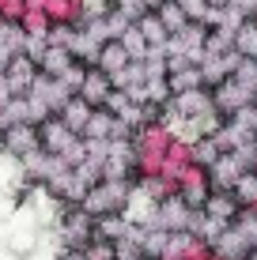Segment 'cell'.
<instances>
[{
    "label": "cell",
    "mask_w": 257,
    "mask_h": 260,
    "mask_svg": "<svg viewBox=\"0 0 257 260\" xmlns=\"http://www.w3.org/2000/svg\"><path fill=\"white\" fill-rule=\"evenodd\" d=\"M132 196H136V189H132L129 181H102V185H95V189L83 196V204H79V208L91 215L95 222L118 219V215H125V219H129Z\"/></svg>",
    "instance_id": "1"
},
{
    "label": "cell",
    "mask_w": 257,
    "mask_h": 260,
    "mask_svg": "<svg viewBox=\"0 0 257 260\" xmlns=\"http://www.w3.org/2000/svg\"><path fill=\"white\" fill-rule=\"evenodd\" d=\"M38 151H42V128H34V124H15L12 132H4V155L26 162V158L38 155Z\"/></svg>",
    "instance_id": "2"
},
{
    "label": "cell",
    "mask_w": 257,
    "mask_h": 260,
    "mask_svg": "<svg viewBox=\"0 0 257 260\" xmlns=\"http://www.w3.org/2000/svg\"><path fill=\"white\" fill-rule=\"evenodd\" d=\"M79 143V136L72 128H68L61 117H53V121H46L42 124V151L46 155H53V158H68V151H72Z\"/></svg>",
    "instance_id": "3"
},
{
    "label": "cell",
    "mask_w": 257,
    "mask_h": 260,
    "mask_svg": "<svg viewBox=\"0 0 257 260\" xmlns=\"http://www.w3.org/2000/svg\"><path fill=\"white\" fill-rule=\"evenodd\" d=\"M110 94H113L110 76H106V72H99V68H87V79H83V87H79V94H76V98H83L91 110H102Z\"/></svg>",
    "instance_id": "4"
},
{
    "label": "cell",
    "mask_w": 257,
    "mask_h": 260,
    "mask_svg": "<svg viewBox=\"0 0 257 260\" xmlns=\"http://www.w3.org/2000/svg\"><path fill=\"white\" fill-rule=\"evenodd\" d=\"M201 215H208L212 222H223V226H235V219L242 215V208H238V200H235L231 192H216Z\"/></svg>",
    "instance_id": "5"
},
{
    "label": "cell",
    "mask_w": 257,
    "mask_h": 260,
    "mask_svg": "<svg viewBox=\"0 0 257 260\" xmlns=\"http://www.w3.org/2000/svg\"><path fill=\"white\" fill-rule=\"evenodd\" d=\"M212 249H216V256H219V260H250V256H253V245H250V241H246L242 234H238L235 226L227 230V234L219 238Z\"/></svg>",
    "instance_id": "6"
},
{
    "label": "cell",
    "mask_w": 257,
    "mask_h": 260,
    "mask_svg": "<svg viewBox=\"0 0 257 260\" xmlns=\"http://www.w3.org/2000/svg\"><path fill=\"white\" fill-rule=\"evenodd\" d=\"M76 64V57H72V49H46V57H42V64H38V72L46 79H65L68 76V68Z\"/></svg>",
    "instance_id": "7"
},
{
    "label": "cell",
    "mask_w": 257,
    "mask_h": 260,
    "mask_svg": "<svg viewBox=\"0 0 257 260\" xmlns=\"http://www.w3.org/2000/svg\"><path fill=\"white\" fill-rule=\"evenodd\" d=\"M113 128H118V117L113 113H106V110H95V117H91V124L83 128V143H110L113 140Z\"/></svg>",
    "instance_id": "8"
},
{
    "label": "cell",
    "mask_w": 257,
    "mask_h": 260,
    "mask_svg": "<svg viewBox=\"0 0 257 260\" xmlns=\"http://www.w3.org/2000/svg\"><path fill=\"white\" fill-rule=\"evenodd\" d=\"M132 64V57L125 53V46H121V42H106L102 46V53H99V72H106V76H118V72H125Z\"/></svg>",
    "instance_id": "9"
},
{
    "label": "cell",
    "mask_w": 257,
    "mask_h": 260,
    "mask_svg": "<svg viewBox=\"0 0 257 260\" xmlns=\"http://www.w3.org/2000/svg\"><path fill=\"white\" fill-rule=\"evenodd\" d=\"M57 117L65 121L68 128L76 132V136H83V128H87V124H91V117H95V110H91V106L83 102V98H72V102H68L65 110L57 113Z\"/></svg>",
    "instance_id": "10"
},
{
    "label": "cell",
    "mask_w": 257,
    "mask_h": 260,
    "mask_svg": "<svg viewBox=\"0 0 257 260\" xmlns=\"http://www.w3.org/2000/svg\"><path fill=\"white\" fill-rule=\"evenodd\" d=\"M155 15L163 19V26H166V34H170V38H174V34H182L185 26H189V15H185V8H182V4H174V0H166V4L159 8Z\"/></svg>",
    "instance_id": "11"
},
{
    "label": "cell",
    "mask_w": 257,
    "mask_h": 260,
    "mask_svg": "<svg viewBox=\"0 0 257 260\" xmlns=\"http://www.w3.org/2000/svg\"><path fill=\"white\" fill-rule=\"evenodd\" d=\"M23 34H26V38H49V30H53V19H49V15L46 12H42V8H31V12H26L23 15Z\"/></svg>",
    "instance_id": "12"
},
{
    "label": "cell",
    "mask_w": 257,
    "mask_h": 260,
    "mask_svg": "<svg viewBox=\"0 0 257 260\" xmlns=\"http://www.w3.org/2000/svg\"><path fill=\"white\" fill-rule=\"evenodd\" d=\"M121 46H125V53H129L132 60H148V53H152V46H148V38L140 34V26H136V23H132L129 30L121 34Z\"/></svg>",
    "instance_id": "13"
},
{
    "label": "cell",
    "mask_w": 257,
    "mask_h": 260,
    "mask_svg": "<svg viewBox=\"0 0 257 260\" xmlns=\"http://www.w3.org/2000/svg\"><path fill=\"white\" fill-rule=\"evenodd\" d=\"M235 53L242 60H257V26L253 23H246L242 30L235 34Z\"/></svg>",
    "instance_id": "14"
},
{
    "label": "cell",
    "mask_w": 257,
    "mask_h": 260,
    "mask_svg": "<svg viewBox=\"0 0 257 260\" xmlns=\"http://www.w3.org/2000/svg\"><path fill=\"white\" fill-rule=\"evenodd\" d=\"M166 241H170V234H166V230H144V238H140L144 256H148V260H159V256L166 253Z\"/></svg>",
    "instance_id": "15"
},
{
    "label": "cell",
    "mask_w": 257,
    "mask_h": 260,
    "mask_svg": "<svg viewBox=\"0 0 257 260\" xmlns=\"http://www.w3.org/2000/svg\"><path fill=\"white\" fill-rule=\"evenodd\" d=\"M102 26H106V42H121V34H125L132 23L118 12V8H110V12L102 15Z\"/></svg>",
    "instance_id": "16"
},
{
    "label": "cell",
    "mask_w": 257,
    "mask_h": 260,
    "mask_svg": "<svg viewBox=\"0 0 257 260\" xmlns=\"http://www.w3.org/2000/svg\"><path fill=\"white\" fill-rule=\"evenodd\" d=\"M235 230H238V234H242L246 241H250L253 249H257V211H242V215L235 219Z\"/></svg>",
    "instance_id": "17"
},
{
    "label": "cell",
    "mask_w": 257,
    "mask_h": 260,
    "mask_svg": "<svg viewBox=\"0 0 257 260\" xmlns=\"http://www.w3.org/2000/svg\"><path fill=\"white\" fill-rule=\"evenodd\" d=\"M235 83L246 87V91H257V60H242V64H238Z\"/></svg>",
    "instance_id": "18"
},
{
    "label": "cell",
    "mask_w": 257,
    "mask_h": 260,
    "mask_svg": "<svg viewBox=\"0 0 257 260\" xmlns=\"http://www.w3.org/2000/svg\"><path fill=\"white\" fill-rule=\"evenodd\" d=\"M83 256L87 260H118V249L110 245V241H102V238H95L91 245L83 249Z\"/></svg>",
    "instance_id": "19"
},
{
    "label": "cell",
    "mask_w": 257,
    "mask_h": 260,
    "mask_svg": "<svg viewBox=\"0 0 257 260\" xmlns=\"http://www.w3.org/2000/svg\"><path fill=\"white\" fill-rule=\"evenodd\" d=\"M182 8H185V15H189V23H205L208 19V0H182Z\"/></svg>",
    "instance_id": "20"
},
{
    "label": "cell",
    "mask_w": 257,
    "mask_h": 260,
    "mask_svg": "<svg viewBox=\"0 0 257 260\" xmlns=\"http://www.w3.org/2000/svg\"><path fill=\"white\" fill-rule=\"evenodd\" d=\"M208 8H212V12H227V8H231V0H208Z\"/></svg>",
    "instance_id": "21"
},
{
    "label": "cell",
    "mask_w": 257,
    "mask_h": 260,
    "mask_svg": "<svg viewBox=\"0 0 257 260\" xmlns=\"http://www.w3.org/2000/svg\"><path fill=\"white\" fill-rule=\"evenodd\" d=\"M57 260H87V256H83V253H68V249H61Z\"/></svg>",
    "instance_id": "22"
},
{
    "label": "cell",
    "mask_w": 257,
    "mask_h": 260,
    "mask_svg": "<svg viewBox=\"0 0 257 260\" xmlns=\"http://www.w3.org/2000/svg\"><path fill=\"white\" fill-rule=\"evenodd\" d=\"M0 158H4V136H0Z\"/></svg>",
    "instance_id": "23"
},
{
    "label": "cell",
    "mask_w": 257,
    "mask_h": 260,
    "mask_svg": "<svg viewBox=\"0 0 257 260\" xmlns=\"http://www.w3.org/2000/svg\"><path fill=\"white\" fill-rule=\"evenodd\" d=\"M253 110H257V91H253Z\"/></svg>",
    "instance_id": "24"
},
{
    "label": "cell",
    "mask_w": 257,
    "mask_h": 260,
    "mask_svg": "<svg viewBox=\"0 0 257 260\" xmlns=\"http://www.w3.org/2000/svg\"><path fill=\"white\" fill-rule=\"evenodd\" d=\"M174 4H182V0H174Z\"/></svg>",
    "instance_id": "25"
},
{
    "label": "cell",
    "mask_w": 257,
    "mask_h": 260,
    "mask_svg": "<svg viewBox=\"0 0 257 260\" xmlns=\"http://www.w3.org/2000/svg\"><path fill=\"white\" fill-rule=\"evenodd\" d=\"M253 174H257V166H253Z\"/></svg>",
    "instance_id": "26"
},
{
    "label": "cell",
    "mask_w": 257,
    "mask_h": 260,
    "mask_svg": "<svg viewBox=\"0 0 257 260\" xmlns=\"http://www.w3.org/2000/svg\"><path fill=\"white\" fill-rule=\"evenodd\" d=\"M216 260H219V256H216Z\"/></svg>",
    "instance_id": "27"
},
{
    "label": "cell",
    "mask_w": 257,
    "mask_h": 260,
    "mask_svg": "<svg viewBox=\"0 0 257 260\" xmlns=\"http://www.w3.org/2000/svg\"><path fill=\"white\" fill-rule=\"evenodd\" d=\"M253 26H257V23H253Z\"/></svg>",
    "instance_id": "28"
}]
</instances>
